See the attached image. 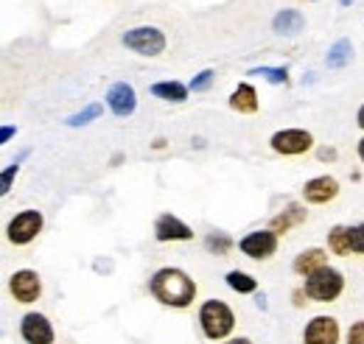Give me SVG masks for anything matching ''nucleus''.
<instances>
[{
  "mask_svg": "<svg viewBox=\"0 0 364 344\" xmlns=\"http://www.w3.org/2000/svg\"><path fill=\"white\" fill-rule=\"evenodd\" d=\"M303 291H306V300L331 305L345 294V274L333 266H325V269H319L311 277L303 280Z\"/></svg>",
  "mask_w": 364,
  "mask_h": 344,
  "instance_id": "nucleus-3",
  "label": "nucleus"
},
{
  "mask_svg": "<svg viewBox=\"0 0 364 344\" xmlns=\"http://www.w3.org/2000/svg\"><path fill=\"white\" fill-rule=\"evenodd\" d=\"M336 196H339V179H336V176L322 173V176H311V179L303 185V199H306L309 205H328V202H333Z\"/></svg>",
  "mask_w": 364,
  "mask_h": 344,
  "instance_id": "nucleus-13",
  "label": "nucleus"
},
{
  "mask_svg": "<svg viewBox=\"0 0 364 344\" xmlns=\"http://www.w3.org/2000/svg\"><path fill=\"white\" fill-rule=\"evenodd\" d=\"M17 333L26 344H56V330H53L50 319L40 311L23 313L20 325H17Z\"/></svg>",
  "mask_w": 364,
  "mask_h": 344,
  "instance_id": "nucleus-9",
  "label": "nucleus"
},
{
  "mask_svg": "<svg viewBox=\"0 0 364 344\" xmlns=\"http://www.w3.org/2000/svg\"><path fill=\"white\" fill-rule=\"evenodd\" d=\"M356 154H359V160L364 163V137L359 140V143H356Z\"/></svg>",
  "mask_w": 364,
  "mask_h": 344,
  "instance_id": "nucleus-33",
  "label": "nucleus"
},
{
  "mask_svg": "<svg viewBox=\"0 0 364 344\" xmlns=\"http://www.w3.org/2000/svg\"><path fill=\"white\" fill-rule=\"evenodd\" d=\"M336 157H339V151H336L333 146H322V149H317L319 163H336Z\"/></svg>",
  "mask_w": 364,
  "mask_h": 344,
  "instance_id": "nucleus-29",
  "label": "nucleus"
},
{
  "mask_svg": "<svg viewBox=\"0 0 364 344\" xmlns=\"http://www.w3.org/2000/svg\"><path fill=\"white\" fill-rule=\"evenodd\" d=\"M230 109L238 112V115H255L261 109V98H258V90L250 85V82H241L230 92Z\"/></svg>",
  "mask_w": 364,
  "mask_h": 344,
  "instance_id": "nucleus-15",
  "label": "nucleus"
},
{
  "mask_svg": "<svg viewBox=\"0 0 364 344\" xmlns=\"http://www.w3.org/2000/svg\"><path fill=\"white\" fill-rule=\"evenodd\" d=\"M199 330L208 342L219 344L232 336L235 330V313L225 300H205L196 311Z\"/></svg>",
  "mask_w": 364,
  "mask_h": 344,
  "instance_id": "nucleus-2",
  "label": "nucleus"
},
{
  "mask_svg": "<svg viewBox=\"0 0 364 344\" xmlns=\"http://www.w3.org/2000/svg\"><path fill=\"white\" fill-rule=\"evenodd\" d=\"M250 76H264L269 85H286V82H289V70H286V68H269V65L252 68Z\"/></svg>",
  "mask_w": 364,
  "mask_h": 344,
  "instance_id": "nucleus-24",
  "label": "nucleus"
},
{
  "mask_svg": "<svg viewBox=\"0 0 364 344\" xmlns=\"http://www.w3.org/2000/svg\"><path fill=\"white\" fill-rule=\"evenodd\" d=\"M328 252L339 255V258H350L353 255V244H350V227L348 224H336L328 230Z\"/></svg>",
  "mask_w": 364,
  "mask_h": 344,
  "instance_id": "nucleus-19",
  "label": "nucleus"
},
{
  "mask_svg": "<svg viewBox=\"0 0 364 344\" xmlns=\"http://www.w3.org/2000/svg\"><path fill=\"white\" fill-rule=\"evenodd\" d=\"M9 294L20 305H34L43 297V277L34 269H17L9 277Z\"/></svg>",
  "mask_w": 364,
  "mask_h": 344,
  "instance_id": "nucleus-7",
  "label": "nucleus"
},
{
  "mask_svg": "<svg viewBox=\"0 0 364 344\" xmlns=\"http://www.w3.org/2000/svg\"><path fill=\"white\" fill-rule=\"evenodd\" d=\"M350 244H353V255H364V221L350 227Z\"/></svg>",
  "mask_w": 364,
  "mask_h": 344,
  "instance_id": "nucleus-28",
  "label": "nucleus"
},
{
  "mask_svg": "<svg viewBox=\"0 0 364 344\" xmlns=\"http://www.w3.org/2000/svg\"><path fill=\"white\" fill-rule=\"evenodd\" d=\"M43 224H46V218L40 210H20L6 224V241L14 247H28L43 232Z\"/></svg>",
  "mask_w": 364,
  "mask_h": 344,
  "instance_id": "nucleus-5",
  "label": "nucleus"
},
{
  "mask_svg": "<svg viewBox=\"0 0 364 344\" xmlns=\"http://www.w3.org/2000/svg\"><path fill=\"white\" fill-rule=\"evenodd\" d=\"M306 218H309V210L303 208V205H297V202H291V205H286L283 210L277 215H272V221H269V230L277 232L280 238L286 235V232H291L294 227H300V224H306Z\"/></svg>",
  "mask_w": 364,
  "mask_h": 344,
  "instance_id": "nucleus-16",
  "label": "nucleus"
},
{
  "mask_svg": "<svg viewBox=\"0 0 364 344\" xmlns=\"http://www.w3.org/2000/svg\"><path fill=\"white\" fill-rule=\"evenodd\" d=\"M311 3H317V0H311Z\"/></svg>",
  "mask_w": 364,
  "mask_h": 344,
  "instance_id": "nucleus-34",
  "label": "nucleus"
},
{
  "mask_svg": "<svg viewBox=\"0 0 364 344\" xmlns=\"http://www.w3.org/2000/svg\"><path fill=\"white\" fill-rule=\"evenodd\" d=\"M345 344H364V319H356V322L348 328Z\"/></svg>",
  "mask_w": 364,
  "mask_h": 344,
  "instance_id": "nucleus-27",
  "label": "nucleus"
},
{
  "mask_svg": "<svg viewBox=\"0 0 364 344\" xmlns=\"http://www.w3.org/2000/svg\"><path fill=\"white\" fill-rule=\"evenodd\" d=\"M14 134H17V127H9V124H6V127L0 129V146H6V143L14 137Z\"/></svg>",
  "mask_w": 364,
  "mask_h": 344,
  "instance_id": "nucleus-30",
  "label": "nucleus"
},
{
  "mask_svg": "<svg viewBox=\"0 0 364 344\" xmlns=\"http://www.w3.org/2000/svg\"><path fill=\"white\" fill-rule=\"evenodd\" d=\"M202 244H205V249H208L210 255H216V258H228L230 252L235 249V238L228 235V232H208Z\"/></svg>",
  "mask_w": 364,
  "mask_h": 344,
  "instance_id": "nucleus-22",
  "label": "nucleus"
},
{
  "mask_svg": "<svg viewBox=\"0 0 364 344\" xmlns=\"http://www.w3.org/2000/svg\"><path fill=\"white\" fill-rule=\"evenodd\" d=\"M325 266H331V263H328V249H322V247H309L291 260V272L303 280L311 277L319 269H325Z\"/></svg>",
  "mask_w": 364,
  "mask_h": 344,
  "instance_id": "nucleus-14",
  "label": "nucleus"
},
{
  "mask_svg": "<svg viewBox=\"0 0 364 344\" xmlns=\"http://www.w3.org/2000/svg\"><path fill=\"white\" fill-rule=\"evenodd\" d=\"M154 241L174 244V241H193V230L174 213H160L154 218Z\"/></svg>",
  "mask_w": 364,
  "mask_h": 344,
  "instance_id": "nucleus-12",
  "label": "nucleus"
},
{
  "mask_svg": "<svg viewBox=\"0 0 364 344\" xmlns=\"http://www.w3.org/2000/svg\"><path fill=\"white\" fill-rule=\"evenodd\" d=\"M350 59H353V45H350V40H336V43L328 48L325 65L333 68V70H342L345 65H350Z\"/></svg>",
  "mask_w": 364,
  "mask_h": 344,
  "instance_id": "nucleus-20",
  "label": "nucleus"
},
{
  "mask_svg": "<svg viewBox=\"0 0 364 344\" xmlns=\"http://www.w3.org/2000/svg\"><path fill=\"white\" fill-rule=\"evenodd\" d=\"M269 149L280 157H303L306 151L314 149V134L309 129H297V127L280 129L269 137Z\"/></svg>",
  "mask_w": 364,
  "mask_h": 344,
  "instance_id": "nucleus-6",
  "label": "nucleus"
},
{
  "mask_svg": "<svg viewBox=\"0 0 364 344\" xmlns=\"http://www.w3.org/2000/svg\"><path fill=\"white\" fill-rule=\"evenodd\" d=\"M101 112H104V107L101 104H87L82 112H76V115H70L68 121H65V127H70V129H79V127H87L92 124L95 118H101Z\"/></svg>",
  "mask_w": 364,
  "mask_h": 344,
  "instance_id": "nucleus-23",
  "label": "nucleus"
},
{
  "mask_svg": "<svg viewBox=\"0 0 364 344\" xmlns=\"http://www.w3.org/2000/svg\"><path fill=\"white\" fill-rule=\"evenodd\" d=\"M342 342V325L336 316L317 313L303 328V344H339Z\"/></svg>",
  "mask_w": 364,
  "mask_h": 344,
  "instance_id": "nucleus-10",
  "label": "nucleus"
},
{
  "mask_svg": "<svg viewBox=\"0 0 364 344\" xmlns=\"http://www.w3.org/2000/svg\"><path fill=\"white\" fill-rule=\"evenodd\" d=\"M17 173H20V160H14V163H9V166L3 168V176H0V193H3V196L11 190V185H14Z\"/></svg>",
  "mask_w": 364,
  "mask_h": 344,
  "instance_id": "nucleus-26",
  "label": "nucleus"
},
{
  "mask_svg": "<svg viewBox=\"0 0 364 344\" xmlns=\"http://www.w3.org/2000/svg\"><path fill=\"white\" fill-rule=\"evenodd\" d=\"M213 79H216V70L213 68H205V70H199L193 79H191V92H208L210 85H213Z\"/></svg>",
  "mask_w": 364,
  "mask_h": 344,
  "instance_id": "nucleus-25",
  "label": "nucleus"
},
{
  "mask_svg": "<svg viewBox=\"0 0 364 344\" xmlns=\"http://www.w3.org/2000/svg\"><path fill=\"white\" fill-rule=\"evenodd\" d=\"M306 28V17L297 9H283L272 17V31L280 37H297Z\"/></svg>",
  "mask_w": 364,
  "mask_h": 344,
  "instance_id": "nucleus-17",
  "label": "nucleus"
},
{
  "mask_svg": "<svg viewBox=\"0 0 364 344\" xmlns=\"http://www.w3.org/2000/svg\"><path fill=\"white\" fill-rule=\"evenodd\" d=\"M121 43L137 56H160V53H166L168 40L157 26H137V28H129L121 37Z\"/></svg>",
  "mask_w": 364,
  "mask_h": 344,
  "instance_id": "nucleus-4",
  "label": "nucleus"
},
{
  "mask_svg": "<svg viewBox=\"0 0 364 344\" xmlns=\"http://www.w3.org/2000/svg\"><path fill=\"white\" fill-rule=\"evenodd\" d=\"M149 294L151 300H157L163 308H174V311H185L191 308L199 289L196 280L180 269V266H163L149 277Z\"/></svg>",
  "mask_w": 364,
  "mask_h": 344,
  "instance_id": "nucleus-1",
  "label": "nucleus"
},
{
  "mask_svg": "<svg viewBox=\"0 0 364 344\" xmlns=\"http://www.w3.org/2000/svg\"><path fill=\"white\" fill-rule=\"evenodd\" d=\"M225 283L235 294H255L258 291V277H252L250 272H241V269H230Z\"/></svg>",
  "mask_w": 364,
  "mask_h": 344,
  "instance_id": "nucleus-21",
  "label": "nucleus"
},
{
  "mask_svg": "<svg viewBox=\"0 0 364 344\" xmlns=\"http://www.w3.org/2000/svg\"><path fill=\"white\" fill-rule=\"evenodd\" d=\"M219 344H255L250 336H230V339H225V342H219Z\"/></svg>",
  "mask_w": 364,
  "mask_h": 344,
  "instance_id": "nucleus-31",
  "label": "nucleus"
},
{
  "mask_svg": "<svg viewBox=\"0 0 364 344\" xmlns=\"http://www.w3.org/2000/svg\"><path fill=\"white\" fill-rule=\"evenodd\" d=\"M280 235L272 230H252L238 241V252L250 260H272L277 255Z\"/></svg>",
  "mask_w": 364,
  "mask_h": 344,
  "instance_id": "nucleus-8",
  "label": "nucleus"
},
{
  "mask_svg": "<svg viewBox=\"0 0 364 344\" xmlns=\"http://www.w3.org/2000/svg\"><path fill=\"white\" fill-rule=\"evenodd\" d=\"M104 104H107V109H109L115 118H129V115H135V109H137L135 87L129 85V82H115V85L107 90Z\"/></svg>",
  "mask_w": 364,
  "mask_h": 344,
  "instance_id": "nucleus-11",
  "label": "nucleus"
},
{
  "mask_svg": "<svg viewBox=\"0 0 364 344\" xmlns=\"http://www.w3.org/2000/svg\"><path fill=\"white\" fill-rule=\"evenodd\" d=\"M356 124H359V129L364 131V104L359 107V112H356Z\"/></svg>",
  "mask_w": 364,
  "mask_h": 344,
  "instance_id": "nucleus-32",
  "label": "nucleus"
},
{
  "mask_svg": "<svg viewBox=\"0 0 364 344\" xmlns=\"http://www.w3.org/2000/svg\"><path fill=\"white\" fill-rule=\"evenodd\" d=\"M149 92H151L154 98H160V101H168V104H185L191 87L182 85V82H174V79H168V82H154V85L149 87Z\"/></svg>",
  "mask_w": 364,
  "mask_h": 344,
  "instance_id": "nucleus-18",
  "label": "nucleus"
}]
</instances>
